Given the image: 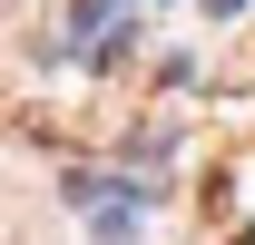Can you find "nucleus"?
Listing matches in <instances>:
<instances>
[{
  "mask_svg": "<svg viewBox=\"0 0 255 245\" xmlns=\"http://www.w3.org/2000/svg\"><path fill=\"white\" fill-rule=\"evenodd\" d=\"M236 245H246V236H236Z\"/></svg>",
  "mask_w": 255,
  "mask_h": 245,
  "instance_id": "obj_1",
  "label": "nucleus"
}]
</instances>
